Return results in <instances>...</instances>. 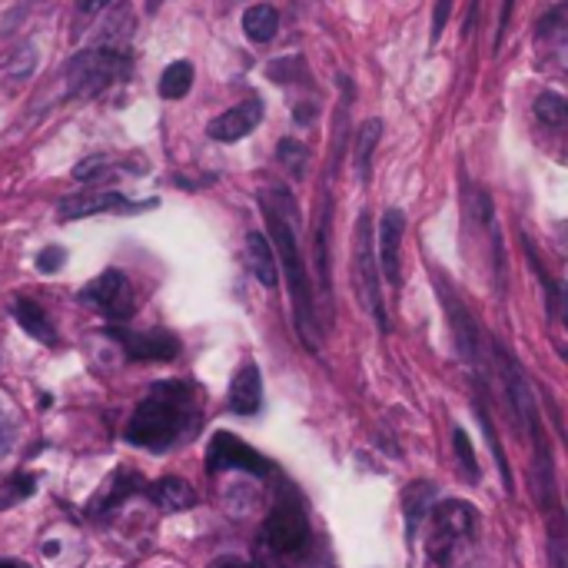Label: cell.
Instances as JSON below:
<instances>
[{
    "label": "cell",
    "instance_id": "cell-18",
    "mask_svg": "<svg viewBox=\"0 0 568 568\" xmlns=\"http://www.w3.org/2000/svg\"><path fill=\"white\" fill-rule=\"evenodd\" d=\"M13 320L23 326L27 336H33L37 343L43 346H57V333H53V323L47 320V313L33 303V300H13Z\"/></svg>",
    "mask_w": 568,
    "mask_h": 568
},
{
    "label": "cell",
    "instance_id": "cell-10",
    "mask_svg": "<svg viewBox=\"0 0 568 568\" xmlns=\"http://www.w3.org/2000/svg\"><path fill=\"white\" fill-rule=\"evenodd\" d=\"M146 206H156V200L146 203H133L116 190H87V193H73L67 200H60L57 206V220H83V216H97V213H140Z\"/></svg>",
    "mask_w": 568,
    "mask_h": 568
},
{
    "label": "cell",
    "instance_id": "cell-2",
    "mask_svg": "<svg viewBox=\"0 0 568 568\" xmlns=\"http://www.w3.org/2000/svg\"><path fill=\"white\" fill-rule=\"evenodd\" d=\"M200 423V409H196V386L180 383V379H166V383H153L150 396L133 409L130 423H126V443L150 449V453H163L170 449L183 433H190Z\"/></svg>",
    "mask_w": 568,
    "mask_h": 568
},
{
    "label": "cell",
    "instance_id": "cell-33",
    "mask_svg": "<svg viewBox=\"0 0 568 568\" xmlns=\"http://www.w3.org/2000/svg\"><path fill=\"white\" fill-rule=\"evenodd\" d=\"M210 568H250L243 559H236V556H223V559H216Z\"/></svg>",
    "mask_w": 568,
    "mask_h": 568
},
{
    "label": "cell",
    "instance_id": "cell-20",
    "mask_svg": "<svg viewBox=\"0 0 568 568\" xmlns=\"http://www.w3.org/2000/svg\"><path fill=\"white\" fill-rule=\"evenodd\" d=\"M280 30V13L276 7L270 3H253L246 13H243V33L253 40V43H270Z\"/></svg>",
    "mask_w": 568,
    "mask_h": 568
},
{
    "label": "cell",
    "instance_id": "cell-7",
    "mask_svg": "<svg viewBox=\"0 0 568 568\" xmlns=\"http://www.w3.org/2000/svg\"><path fill=\"white\" fill-rule=\"evenodd\" d=\"M80 303L106 316L110 323H126L136 313V293L120 270H103L93 283L80 290Z\"/></svg>",
    "mask_w": 568,
    "mask_h": 568
},
{
    "label": "cell",
    "instance_id": "cell-1",
    "mask_svg": "<svg viewBox=\"0 0 568 568\" xmlns=\"http://www.w3.org/2000/svg\"><path fill=\"white\" fill-rule=\"evenodd\" d=\"M260 203H263L270 236L276 243L280 266H283L286 283H290L296 329H300V336H303V343L310 349H320V323H316V306H313V286H310V276H306L303 256H300V210H296V200L286 190H266L260 196Z\"/></svg>",
    "mask_w": 568,
    "mask_h": 568
},
{
    "label": "cell",
    "instance_id": "cell-27",
    "mask_svg": "<svg viewBox=\"0 0 568 568\" xmlns=\"http://www.w3.org/2000/svg\"><path fill=\"white\" fill-rule=\"evenodd\" d=\"M33 489H37V479H33V476H17L10 486H3V489H0V493H3V496H0V509H7V506H13V503L27 499Z\"/></svg>",
    "mask_w": 568,
    "mask_h": 568
},
{
    "label": "cell",
    "instance_id": "cell-6",
    "mask_svg": "<svg viewBox=\"0 0 568 568\" xmlns=\"http://www.w3.org/2000/svg\"><path fill=\"white\" fill-rule=\"evenodd\" d=\"M479 529V513L463 499H446L433 509V536H429V562L446 568L463 542H473Z\"/></svg>",
    "mask_w": 568,
    "mask_h": 568
},
{
    "label": "cell",
    "instance_id": "cell-11",
    "mask_svg": "<svg viewBox=\"0 0 568 568\" xmlns=\"http://www.w3.org/2000/svg\"><path fill=\"white\" fill-rule=\"evenodd\" d=\"M403 236H406L403 210H386L379 220V233H376V263H379V276H386L393 290L403 286V266H399Z\"/></svg>",
    "mask_w": 568,
    "mask_h": 568
},
{
    "label": "cell",
    "instance_id": "cell-24",
    "mask_svg": "<svg viewBox=\"0 0 568 568\" xmlns=\"http://www.w3.org/2000/svg\"><path fill=\"white\" fill-rule=\"evenodd\" d=\"M536 116H539L546 126H562L568 116V103L559 97V93L546 90V93H539V97H536Z\"/></svg>",
    "mask_w": 568,
    "mask_h": 568
},
{
    "label": "cell",
    "instance_id": "cell-19",
    "mask_svg": "<svg viewBox=\"0 0 568 568\" xmlns=\"http://www.w3.org/2000/svg\"><path fill=\"white\" fill-rule=\"evenodd\" d=\"M446 310L453 316V329H456V343H459V353L466 356V363H479V336H476V326L466 313V306H459L449 293H446Z\"/></svg>",
    "mask_w": 568,
    "mask_h": 568
},
{
    "label": "cell",
    "instance_id": "cell-29",
    "mask_svg": "<svg viewBox=\"0 0 568 568\" xmlns=\"http://www.w3.org/2000/svg\"><path fill=\"white\" fill-rule=\"evenodd\" d=\"M63 263H67V250H60V246H47V250H40V253H37V270H40V273H47V276H50V273H57Z\"/></svg>",
    "mask_w": 568,
    "mask_h": 568
},
{
    "label": "cell",
    "instance_id": "cell-25",
    "mask_svg": "<svg viewBox=\"0 0 568 568\" xmlns=\"http://www.w3.org/2000/svg\"><path fill=\"white\" fill-rule=\"evenodd\" d=\"M326 226H329V210L323 206L320 210V223H316V273H320V286L323 293H333V283H329V260H326Z\"/></svg>",
    "mask_w": 568,
    "mask_h": 568
},
{
    "label": "cell",
    "instance_id": "cell-12",
    "mask_svg": "<svg viewBox=\"0 0 568 568\" xmlns=\"http://www.w3.org/2000/svg\"><path fill=\"white\" fill-rule=\"evenodd\" d=\"M260 120H263V100H260V97H250V100H243V103L223 110L220 116H213L210 126H206V133H210V140H216V143H236V140H243L246 133H253V130L260 126Z\"/></svg>",
    "mask_w": 568,
    "mask_h": 568
},
{
    "label": "cell",
    "instance_id": "cell-8",
    "mask_svg": "<svg viewBox=\"0 0 568 568\" xmlns=\"http://www.w3.org/2000/svg\"><path fill=\"white\" fill-rule=\"evenodd\" d=\"M113 343L123 346L126 359L133 363H170L180 356V339L166 329H146V333H133L123 323H113L103 329Z\"/></svg>",
    "mask_w": 568,
    "mask_h": 568
},
{
    "label": "cell",
    "instance_id": "cell-13",
    "mask_svg": "<svg viewBox=\"0 0 568 568\" xmlns=\"http://www.w3.org/2000/svg\"><path fill=\"white\" fill-rule=\"evenodd\" d=\"M226 406L236 416H256L263 409V376H260L256 363H246V366L236 369V376L230 383Z\"/></svg>",
    "mask_w": 568,
    "mask_h": 568
},
{
    "label": "cell",
    "instance_id": "cell-21",
    "mask_svg": "<svg viewBox=\"0 0 568 568\" xmlns=\"http://www.w3.org/2000/svg\"><path fill=\"white\" fill-rule=\"evenodd\" d=\"M193 87V67L186 60H173L163 73H160V97L163 100H183Z\"/></svg>",
    "mask_w": 568,
    "mask_h": 568
},
{
    "label": "cell",
    "instance_id": "cell-5",
    "mask_svg": "<svg viewBox=\"0 0 568 568\" xmlns=\"http://www.w3.org/2000/svg\"><path fill=\"white\" fill-rule=\"evenodd\" d=\"M353 283H356V293L363 296L366 310L373 313L379 333H386L389 320H386V306H383V276H379V263H376V236H373L369 213H363L353 230Z\"/></svg>",
    "mask_w": 568,
    "mask_h": 568
},
{
    "label": "cell",
    "instance_id": "cell-23",
    "mask_svg": "<svg viewBox=\"0 0 568 568\" xmlns=\"http://www.w3.org/2000/svg\"><path fill=\"white\" fill-rule=\"evenodd\" d=\"M280 163L290 170L293 180H303L310 166V146H303L300 140H280Z\"/></svg>",
    "mask_w": 568,
    "mask_h": 568
},
{
    "label": "cell",
    "instance_id": "cell-15",
    "mask_svg": "<svg viewBox=\"0 0 568 568\" xmlns=\"http://www.w3.org/2000/svg\"><path fill=\"white\" fill-rule=\"evenodd\" d=\"M383 130H386V123L379 116H369L353 133V166H356L359 183H369V176H373V153L383 140Z\"/></svg>",
    "mask_w": 568,
    "mask_h": 568
},
{
    "label": "cell",
    "instance_id": "cell-9",
    "mask_svg": "<svg viewBox=\"0 0 568 568\" xmlns=\"http://www.w3.org/2000/svg\"><path fill=\"white\" fill-rule=\"evenodd\" d=\"M270 459L260 456L256 449H250L243 439H236L233 433H216L210 439V449H206V473H226V469H243L256 479H266L270 476Z\"/></svg>",
    "mask_w": 568,
    "mask_h": 568
},
{
    "label": "cell",
    "instance_id": "cell-31",
    "mask_svg": "<svg viewBox=\"0 0 568 568\" xmlns=\"http://www.w3.org/2000/svg\"><path fill=\"white\" fill-rule=\"evenodd\" d=\"M453 3H456V0H436V10H433V33H429L433 43L443 37L446 23H449V17H453Z\"/></svg>",
    "mask_w": 568,
    "mask_h": 568
},
{
    "label": "cell",
    "instance_id": "cell-4",
    "mask_svg": "<svg viewBox=\"0 0 568 568\" xmlns=\"http://www.w3.org/2000/svg\"><path fill=\"white\" fill-rule=\"evenodd\" d=\"M133 70V60L120 47H90L73 53L63 63L67 97H100L113 83H123Z\"/></svg>",
    "mask_w": 568,
    "mask_h": 568
},
{
    "label": "cell",
    "instance_id": "cell-32",
    "mask_svg": "<svg viewBox=\"0 0 568 568\" xmlns=\"http://www.w3.org/2000/svg\"><path fill=\"white\" fill-rule=\"evenodd\" d=\"M110 3H113V0H77V10H80V13H90V17H93V13L106 10Z\"/></svg>",
    "mask_w": 568,
    "mask_h": 568
},
{
    "label": "cell",
    "instance_id": "cell-35",
    "mask_svg": "<svg viewBox=\"0 0 568 568\" xmlns=\"http://www.w3.org/2000/svg\"><path fill=\"white\" fill-rule=\"evenodd\" d=\"M0 568H27V566H20V562H0Z\"/></svg>",
    "mask_w": 568,
    "mask_h": 568
},
{
    "label": "cell",
    "instance_id": "cell-28",
    "mask_svg": "<svg viewBox=\"0 0 568 568\" xmlns=\"http://www.w3.org/2000/svg\"><path fill=\"white\" fill-rule=\"evenodd\" d=\"M106 170H113V160L106 156H87L73 166V180H100Z\"/></svg>",
    "mask_w": 568,
    "mask_h": 568
},
{
    "label": "cell",
    "instance_id": "cell-26",
    "mask_svg": "<svg viewBox=\"0 0 568 568\" xmlns=\"http://www.w3.org/2000/svg\"><path fill=\"white\" fill-rule=\"evenodd\" d=\"M456 439V456H459V473L469 479V483H479V463H476V453H473V443L463 429L453 433Z\"/></svg>",
    "mask_w": 568,
    "mask_h": 568
},
{
    "label": "cell",
    "instance_id": "cell-22",
    "mask_svg": "<svg viewBox=\"0 0 568 568\" xmlns=\"http://www.w3.org/2000/svg\"><path fill=\"white\" fill-rule=\"evenodd\" d=\"M429 506H433V486L429 483H416V486L406 489V539L416 536V529H419L423 516L429 513Z\"/></svg>",
    "mask_w": 568,
    "mask_h": 568
},
{
    "label": "cell",
    "instance_id": "cell-3",
    "mask_svg": "<svg viewBox=\"0 0 568 568\" xmlns=\"http://www.w3.org/2000/svg\"><path fill=\"white\" fill-rule=\"evenodd\" d=\"M313 542V529L306 519V509L296 496H280L273 513L266 516L260 529V549L256 559L263 568H283L286 562H296Z\"/></svg>",
    "mask_w": 568,
    "mask_h": 568
},
{
    "label": "cell",
    "instance_id": "cell-14",
    "mask_svg": "<svg viewBox=\"0 0 568 568\" xmlns=\"http://www.w3.org/2000/svg\"><path fill=\"white\" fill-rule=\"evenodd\" d=\"M143 489H146V483H143L140 473H133V469H116V473L100 486V493L93 496V503H87V513H90V516H103V513L123 506L130 496H136V493H143Z\"/></svg>",
    "mask_w": 568,
    "mask_h": 568
},
{
    "label": "cell",
    "instance_id": "cell-16",
    "mask_svg": "<svg viewBox=\"0 0 568 568\" xmlns=\"http://www.w3.org/2000/svg\"><path fill=\"white\" fill-rule=\"evenodd\" d=\"M143 493H146L150 503H153L156 509H163V513H186V509L196 506V493H193L183 479H176V476H163V479L150 483Z\"/></svg>",
    "mask_w": 568,
    "mask_h": 568
},
{
    "label": "cell",
    "instance_id": "cell-30",
    "mask_svg": "<svg viewBox=\"0 0 568 568\" xmlns=\"http://www.w3.org/2000/svg\"><path fill=\"white\" fill-rule=\"evenodd\" d=\"M17 63H10V77H17V80H23L30 70H33V63H37V53H33V47L30 43H23L17 53H10Z\"/></svg>",
    "mask_w": 568,
    "mask_h": 568
},
{
    "label": "cell",
    "instance_id": "cell-34",
    "mask_svg": "<svg viewBox=\"0 0 568 568\" xmlns=\"http://www.w3.org/2000/svg\"><path fill=\"white\" fill-rule=\"evenodd\" d=\"M7 449V423H3V416H0V453Z\"/></svg>",
    "mask_w": 568,
    "mask_h": 568
},
{
    "label": "cell",
    "instance_id": "cell-17",
    "mask_svg": "<svg viewBox=\"0 0 568 568\" xmlns=\"http://www.w3.org/2000/svg\"><path fill=\"white\" fill-rule=\"evenodd\" d=\"M246 263H250V273L266 286V290H276L280 283V270H276V253L270 246V240L263 233H246Z\"/></svg>",
    "mask_w": 568,
    "mask_h": 568
}]
</instances>
